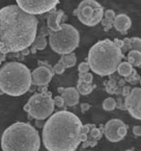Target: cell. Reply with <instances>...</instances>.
<instances>
[{
    "label": "cell",
    "mask_w": 141,
    "mask_h": 151,
    "mask_svg": "<svg viewBox=\"0 0 141 151\" xmlns=\"http://www.w3.org/2000/svg\"><path fill=\"white\" fill-rule=\"evenodd\" d=\"M38 20L17 4L0 9V50L4 54L17 53L29 48L38 33Z\"/></svg>",
    "instance_id": "obj_1"
},
{
    "label": "cell",
    "mask_w": 141,
    "mask_h": 151,
    "mask_svg": "<svg viewBox=\"0 0 141 151\" xmlns=\"http://www.w3.org/2000/svg\"><path fill=\"white\" fill-rule=\"evenodd\" d=\"M82 123L75 114L59 111L43 127V144L48 151H76L82 136Z\"/></svg>",
    "instance_id": "obj_2"
},
{
    "label": "cell",
    "mask_w": 141,
    "mask_h": 151,
    "mask_svg": "<svg viewBox=\"0 0 141 151\" xmlns=\"http://www.w3.org/2000/svg\"><path fill=\"white\" fill-rule=\"evenodd\" d=\"M122 52L109 39H105L93 45L88 51L87 63L95 74L107 76L113 74L121 63Z\"/></svg>",
    "instance_id": "obj_3"
},
{
    "label": "cell",
    "mask_w": 141,
    "mask_h": 151,
    "mask_svg": "<svg viewBox=\"0 0 141 151\" xmlns=\"http://www.w3.org/2000/svg\"><path fill=\"white\" fill-rule=\"evenodd\" d=\"M40 147V134L29 123H14L3 131L1 137L2 151H38Z\"/></svg>",
    "instance_id": "obj_4"
},
{
    "label": "cell",
    "mask_w": 141,
    "mask_h": 151,
    "mask_svg": "<svg viewBox=\"0 0 141 151\" xmlns=\"http://www.w3.org/2000/svg\"><path fill=\"white\" fill-rule=\"evenodd\" d=\"M31 72L26 65L9 62L0 68V91L14 97L24 95L29 91Z\"/></svg>",
    "instance_id": "obj_5"
},
{
    "label": "cell",
    "mask_w": 141,
    "mask_h": 151,
    "mask_svg": "<svg viewBox=\"0 0 141 151\" xmlns=\"http://www.w3.org/2000/svg\"><path fill=\"white\" fill-rule=\"evenodd\" d=\"M79 31L70 24L62 23L60 30L51 32L49 36V44L53 51L58 54H70L79 46Z\"/></svg>",
    "instance_id": "obj_6"
},
{
    "label": "cell",
    "mask_w": 141,
    "mask_h": 151,
    "mask_svg": "<svg viewBox=\"0 0 141 151\" xmlns=\"http://www.w3.org/2000/svg\"><path fill=\"white\" fill-rule=\"evenodd\" d=\"M30 106L28 114L29 118L35 120H46L54 111V102L52 99V94L50 92L38 93L29 98L28 102Z\"/></svg>",
    "instance_id": "obj_7"
},
{
    "label": "cell",
    "mask_w": 141,
    "mask_h": 151,
    "mask_svg": "<svg viewBox=\"0 0 141 151\" xmlns=\"http://www.w3.org/2000/svg\"><path fill=\"white\" fill-rule=\"evenodd\" d=\"M74 15L77 16L79 21L84 25L93 27L103 19L104 7L95 0H84L74 11Z\"/></svg>",
    "instance_id": "obj_8"
},
{
    "label": "cell",
    "mask_w": 141,
    "mask_h": 151,
    "mask_svg": "<svg viewBox=\"0 0 141 151\" xmlns=\"http://www.w3.org/2000/svg\"><path fill=\"white\" fill-rule=\"evenodd\" d=\"M58 0H17V5L29 15H41L55 9Z\"/></svg>",
    "instance_id": "obj_9"
},
{
    "label": "cell",
    "mask_w": 141,
    "mask_h": 151,
    "mask_svg": "<svg viewBox=\"0 0 141 151\" xmlns=\"http://www.w3.org/2000/svg\"><path fill=\"white\" fill-rule=\"evenodd\" d=\"M125 105L133 118L141 120V88H134L128 94Z\"/></svg>",
    "instance_id": "obj_10"
},
{
    "label": "cell",
    "mask_w": 141,
    "mask_h": 151,
    "mask_svg": "<svg viewBox=\"0 0 141 151\" xmlns=\"http://www.w3.org/2000/svg\"><path fill=\"white\" fill-rule=\"evenodd\" d=\"M53 71L49 67L40 66L36 69L31 72V81L32 85L38 86V87H47L49 82L52 80Z\"/></svg>",
    "instance_id": "obj_11"
},
{
    "label": "cell",
    "mask_w": 141,
    "mask_h": 151,
    "mask_svg": "<svg viewBox=\"0 0 141 151\" xmlns=\"http://www.w3.org/2000/svg\"><path fill=\"white\" fill-rule=\"evenodd\" d=\"M123 124H125V123L121 120H119V119H111V120H109L108 122L106 123L103 128L104 134H105L106 139H107L109 142H112V143H116V142H119L120 140H122V139L118 136L117 130H118L119 127Z\"/></svg>",
    "instance_id": "obj_12"
},
{
    "label": "cell",
    "mask_w": 141,
    "mask_h": 151,
    "mask_svg": "<svg viewBox=\"0 0 141 151\" xmlns=\"http://www.w3.org/2000/svg\"><path fill=\"white\" fill-rule=\"evenodd\" d=\"M61 93V97L63 98L64 104L66 106H75L79 102V93L76 88H66V89H58Z\"/></svg>",
    "instance_id": "obj_13"
},
{
    "label": "cell",
    "mask_w": 141,
    "mask_h": 151,
    "mask_svg": "<svg viewBox=\"0 0 141 151\" xmlns=\"http://www.w3.org/2000/svg\"><path fill=\"white\" fill-rule=\"evenodd\" d=\"M64 18V13L62 11H53L47 19V27L51 32H56L60 30V22Z\"/></svg>",
    "instance_id": "obj_14"
},
{
    "label": "cell",
    "mask_w": 141,
    "mask_h": 151,
    "mask_svg": "<svg viewBox=\"0 0 141 151\" xmlns=\"http://www.w3.org/2000/svg\"><path fill=\"white\" fill-rule=\"evenodd\" d=\"M132 25V21L131 18L126 14H119L115 17L114 22H113V26L119 32L125 33L127 30H129Z\"/></svg>",
    "instance_id": "obj_15"
},
{
    "label": "cell",
    "mask_w": 141,
    "mask_h": 151,
    "mask_svg": "<svg viewBox=\"0 0 141 151\" xmlns=\"http://www.w3.org/2000/svg\"><path fill=\"white\" fill-rule=\"evenodd\" d=\"M59 63L61 65H63L66 68H72L76 65L77 63V58H76V54L74 52L70 54H64V55H61V58H60Z\"/></svg>",
    "instance_id": "obj_16"
},
{
    "label": "cell",
    "mask_w": 141,
    "mask_h": 151,
    "mask_svg": "<svg viewBox=\"0 0 141 151\" xmlns=\"http://www.w3.org/2000/svg\"><path fill=\"white\" fill-rule=\"evenodd\" d=\"M117 72H118L119 75L128 77L133 72V66L128 62H121L117 67Z\"/></svg>",
    "instance_id": "obj_17"
},
{
    "label": "cell",
    "mask_w": 141,
    "mask_h": 151,
    "mask_svg": "<svg viewBox=\"0 0 141 151\" xmlns=\"http://www.w3.org/2000/svg\"><path fill=\"white\" fill-rule=\"evenodd\" d=\"M128 63L132 66L139 67L141 65V52L136 50H130L128 53Z\"/></svg>",
    "instance_id": "obj_18"
},
{
    "label": "cell",
    "mask_w": 141,
    "mask_h": 151,
    "mask_svg": "<svg viewBox=\"0 0 141 151\" xmlns=\"http://www.w3.org/2000/svg\"><path fill=\"white\" fill-rule=\"evenodd\" d=\"M93 86L91 83H85V82H78V86H77V91L79 93V95L85 96L88 95V94H90L93 90Z\"/></svg>",
    "instance_id": "obj_19"
},
{
    "label": "cell",
    "mask_w": 141,
    "mask_h": 151,
    "mask_svg": "<svg viewBox=\"0 0 141 151\" xmlns=\"http://www.w3.org/2000/svg\"><path fill=\"white\" fill-rule=\"evenodd\" d=\"M47 39L45 38L44 36H36V38H35L34 42H33L32 46L34 47L36 50H43V49L46 48L47 46Z\"/></svg>",
    "instance_id": "obj_20"
},
{
    "label": "cell",
    "mask_w": 141,
    "mask_h": 151,
    "mask_svg": "<svg viewBox=\"0 0 141 151\" xmlns=\"http://www.w3.org/2000/svg\"><path fill=\"white\" fill-rule=\"evenodd\" d=\"M116 107V101H115L114 98L112 97H109V98H106L104 100L103 102V109L107 111H111Z\"/></svg>",
    "instance_id": "obj_21"
},
{
    "label": "cell",
    "mask_w": 141,
    "mask_h": 151,
    "mask_svg": "<svg viewBox=\"0 0 141 151\" xmlns=\"http://www.w3.org/2000/svg\"><path fill=\"white\" fill-rule=\"evenodd\" d=\"M88 138L93 139V140L95 141H99L102 139V137H103V132H102V129L100 128H97V127H95L93 129H91L90 131H89V133L87 134Z\"/></svg>",
    "instance_id": "obj_22"
},
{
    "label": "cell",
    "mask_w": 141,
    "mask_h": 151,
    "mask_svg": "<svg viewBox=\"0 0 141 151\" xmlns=\"http://www.w3.org/2000/svg\"><path fill=\"white\" fill-rule=\"evenodd\" d=\"M131 50H136L141 52V39L140 38H131L130 39Z\"/></svg>",
    "instance_id": "obj_23"
},
{
    "label": "cell",
    "mask_w": 141,
    "mask_h": 151,
    "mask_svg": "<svg viewBox=\"0 0 141 151\" xmlns=\"http://www.w3.org/2000/svg\"><path fill=\"white\" fill-rule=\"evenodd\" d=\"M93 80V76L91 73H80L79 75V81L78 82H85V83H91Z\"/></svg>",
    "instance_id": "obj_24"
},
{
    "label": "cell",
    "mask_w": 141,
    "mask_h": 151,
    "mask_svg": "<svg viewBox=\"0 0 141 151\" xmlns=\"http://www.w3.org/2000/svg\"><path fill=\"white\" fill-rule=\"evenodd\" d=\"M115 17H116V15H115V13H114V11H113V9H107L106 12H104V17H103V18L106 19V20L114 22Z\"/></svg>",
    "instance_id": "obj_25"
},
{
    "label": "cell",
    "mask_w": 141,
    "mask_h": 151,
    "mask_svg": "<svg viewBox=\"0 0 141 151\" xmlns=\"http://www.w3.org/2000/svg\"><path fill=\"white\" fill-rule=\"evenodd\" d=\"M53 69V73H55V74H62L64 71H66V67L63 66V65H61L60 63H57V64L55 65V66L52 68Z\"/></svg>",
    "instance_id": "obj_26"
},
{
    "label": "cell",
    "mask_w": 141,
    "mask_h": 151,
    "mask_svg": "<svg viewBox=\"0 0 141 151\" xmlns=\"http://www.w3.org/2000/svg\"><path fill=\"white\" fill-rule=\"evenodd\" d=\"M78 70H79L80 73H87L89 70H90V68H89V65H88V63H81V64L79 65V67H78Z\"/></svg>",
    "instance_id": "obj_27"
},
{
    "label": "cell",
    "mask_w": 141,
    "mask_h": 151,
    "mask_svg": "<svg viewBox=\"0 0 141 151\" xmlns=\"http://www.w3.org/2000/svg\"><path fill=\"white\" fill-rule=\"evenodd\" d=\"M117 133H118V136L120 137L121 139H123L125 137H126V134L128 133V127H127V125H121L120 127L118 128V130H117Z\"/></svg>",
    "instance_id": "obj_28"
},
{
    "label": "cell",
    "mask_w": 141,
    "mask_h": 151,
    "mask_svg": "<svg viewBox=\"0 0 141 151\" xmlns=\"http://www.w3.org/2000/svg\"><path fill=\"white\" fill-rule=\"evenodd\" d=\"M53 102H54V105L58 107H62L64 105V101H63V98L61 96H56L54 99H53Z\"/></svg>",
    "instance_id": "obj_29"
},
{
    "label": "cell",
    "mask_w": 141,
    "mask_h": 151,
    "mask_svg": "<svg viewBox=\"0 0 141 151\" xmlns=\"http://www.w3.org/2000/svg\"><path fill=\"white\" fill-rule=\"evenodd\" d=\"M123 41V46L122 48L120 49L121 52L122 51H129V50H131V47H130V39L129 38H126Z\"/></svg>",
    "instance_id": "obj_30"
},
{
    "label": "cell",
    "mask_w": 141,
    "mask_h": 151,
    "mask_svg": "<svg viewBox=\"0 0 141 151\" xmlns=\"http://www.w3.org/2000/svg\"><path fill=\"white\" fill-rule=\"evenodd\" d=\"M133 133H134L136 137L141 136V126L140 125H136V126L133 127Z\"/></svg>",
    "instance_id": "obj_31"
},
{
    "label": "cell",
    "mask_w": 141,
    "mask_h": 151,
    "mask_svg": "<svg viewBox=\"0 0 141 151\" xmlns=\"http://www.w3.org/2000/svg\"><path fill=\"white\" fill-rule=\"evenodd\" d=\"M113 43L115 44V46L117 47V48L121 49L123 46V41L122 40H119V39H115L114 41H113Z\"/></svg>",
    "instance_id": "obj_32"
},
{
    "label": "cell",
    "mask_w": 141,
    "mask_h": 151,
    "mask_svg": "<svg viewBox=\"0 0 141 151\" xmlns=\"http://www.w3.org/2000/svg\"><path fill=\"white\" fill-rule=\"evenodd\" d=\"M89 109H90V105L88 104V103H82V104H81L82 113H84V111H87Z\"/></svg>",
    "instance_id": "obj_33"
},
{
    "label": "cell",
    "mask_w": 141,
    "mask_h": 151,
    "mask_svg": "<svg viewBox=\"0 0 141 151\" xmlns=\"http://www.w3.org/2000/svg\"><path fill=\"white\" fill-rule=\"evenodd\" d=\"M5 58H6V54H4L1 50H0V65H1L2 62H4Z\"/></svg>",
    "instance_id": "obj_34"
},
{
    "label": "cell",
    "mask_w": 141,
    "mask_h": 151,
    "mask_svg": "<svg viewBox=\"0 0 141 151\" xmlns=\"http://www.w3.org/2000/svg\"><path fill=\"white\" fill-rule=\"evenodd\" d=\"M44 125H45V123L43 120H36V126H38V128H43Z\"/></svg>",
    "instance_id": "obj_35"
},
{
    "label": "cell",
    "mask_w": 141,
    "mask_h": 151,
    "mask_svg": "<svg viewBox=\"0 0 141 151\" xmlns=\"http://www.w3.org/2000/svg\"><path fill=\"white\" fill-rule=\"evenodd\" d=\"M21 53H22L23 56H24V55H28V54L30 53V50L27 48V49H25V50H23V51H21Z\"/></svg>",
    "instance_id": "obj_36"
},
{
    "label": "cell",
    "mask_w": 141,
    "mask_h": 151,
    "mask_svg": "<svg viewBox=\"0 0 141 151\" xmlns=\"http://www.w3.org/2000/svg\"><path fill=\"white\" fill-rule=\"evenodd\" d=\"M23 109H24L25 111H27V113H28V111H29V109H30V106H29V104H28V103H26V104L24 105V107H23Z\"/></svg>",
    "instance_id": "obj_37"
},
{
    "label": "cell",
    "mask_w": 141,
    "mask_h": 151,
    "mask_svg": "<svg viewBox=\"0 0 141 151\" xmlns=\"http://www.w3.org/2000/svg\"><path fill=\"white\" fill-rule=\"evenodd\" d=\"M30 52H32V53H35V52H36V49H35L34 47L32 46V48H31V51Z\"/></svg>",
    "instance_id": "obj_38"
},
{
    "label": "cell",
    "mask_w": 141,
    "mask_h": 151,
    "mask_svg": "<svg viewBox=\"0 0 141 151\" xmlns=\"http://www.w3.org/2000/svg\"><path fill=\"white\" fill-rule=\"evenodd\" d=\"M140 85H141V77H140Z\"/></svg>",
    "instance_id": "obj_39"
},
{
    "label": "cell",
    "mask_w": 141,
    "mask_h": 151,
    "mask_svg": "<svg viewBox=\"0 0 141 151\" xmlns=\"http://www.w3.org/2000/svg\"><path fill=\"white\" fill-rule=\"evenodd\" d=\"M127 151H133V150H127Z\"/></svg>",
    "instance_id": "obj_40"
},
{
    "label": "cell",
    "mask_w": 141,
    "mask_h": 151,
    "mask_svg": "<svg viewBox=\"0 0 141 151\" xmlns=\"http://www.w3.org/2000/svg\"><path fill=\"white\" fill-rule=\"evenodd\" d=\"M139 67H140V68H141V65H140V66H139Z\"/></svg>",
    "instance_id": "obj_41"
}]
</instances>
